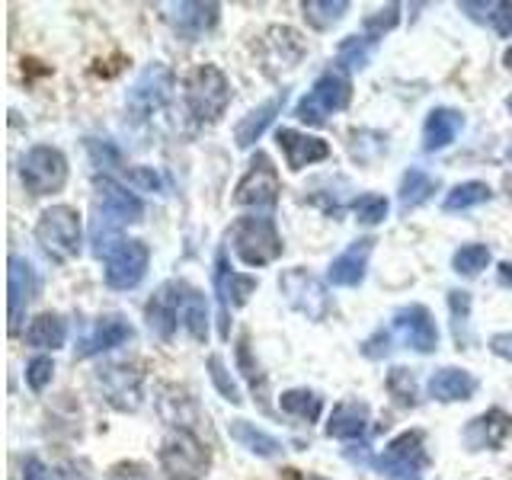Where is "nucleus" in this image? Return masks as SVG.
<instances>
[{
    "label": "nucleus",
    "mask_w": 512,
    "mask_h": 480,
    "mask_svg": "<svg viewBox=\"0 0 512 480\" xmlns=\"http://www.w3.org/2000/svg\"><path fill=\"white\" fill-rule=\"evenodd\" d=\"M448 308H452V327H455V340H458V346H468V343H471V333H468L471 295H468V292H448Z\"/></svg>",
    "instance_id": "obj_36"
},
{
    "label": "nucleus",
    "mask_w": 512,
    "mask_h": 480,
    "mask_svg": "<svg viewBox=\"0 0 512 480\" xmlns=\"http://www.w3.org/2000/svg\"><path fill=\"white\" fill-rule=\"evenodd\" d=\"M208 375H212V381H215V388L221 391V397L224 400H231V404H240V388L234 384V378L228 375V368H224V359L221 356H212L208 359Z\"/></svg>",
    "instance_id": "obj_40"
},
{
    "label": "nucleus",
    "mask_w": 512,
    "mask_h": 480,
    "mask_svg": "<svg viewBox=\"0 0 512 480\" xmlns=\"http://www.w3.org/2000/svg\"><path fill=\"white\" fill-rule=\"evenodd\" d=\"M132 336H135V330H132V324H128L122 314H106V317L96 320V327L90 330V336H87L84 343H80L77 356L80 359L100 356V352H106V349H116V346L128 343Z\"/></svg>",
    "instance_id": "obj_21"
},
{
    "label": "nucleus",
    "mask_w": 512,
    "mask_h": 480,
    "mask_svg": "<svg viewBox=\"0 0 512 480\" xmlns=\"http://www.w3.org/2000/svg\"><path fill=\"white\" fill-rule=\"evenodd\" d=\"M279 288L285 301L292 304L295 311H301L308 320H324L330 314V295L324 282L311 276L308 269H288L279 279Z\"/></svg>",
    "instance_id": "obj_10"
},
{
    "label": "nucleus",
    "mask_w": 512,
    "mask_h": 480,
    "mask_svg": "<svg viewBox=\"0 0 512 480\" xmlns=\"http://www.w3.org/2000/svg\"><path fill=\"white\" fill-rule=\"evenodd\" d=\"M464 128V116L458 109H448V106H439L432 109L426 116V125H423V148L426 151H442L448 148Z\"/></svg>",
    "instance_id": "obj_24"
},
{
    "label": "nucleus",
    "mask_w": 512,
    "mask_h": 480,
    "mask_svg": "<svg viewBox=\"0 0 512 480\" xmlns=\"http://www.w3.org/2000/svg\"><path fill=\"white\" fill-rule=\"evenodd\" d=\"M170 90H173V74L164 64L144 68L125 96V106L132 112V119H151V112L164 109V103L170 100Z\"/></svg>",
    "instance_id": "obj_11"
},
{
    "label": "nucleus",
    "mask_w": 512,
    "mask_h": 480,
    "mask_svg": "<svg viewBox=\"0 0 512 480\" xmlns=\"http://www.w3.org/2000/svg\"><path fill=\"white\" fill-rule=\"evenodd\" d=\"M23 480H52V474H48V468L36 455H29L23 461Z\"/></svg>",
    "instance_id": "obj_47"
},
{
    "label": "nucleus",
    "mask_w": 512,
    "mask_h": 480,
    "mask_svg": "<svg viewBox=\"0 0 512 480\" xmlns=\"http://www.w3.org/2000/svg\"><path fill=\"white\" fill-rule=\"evenodd\" d=\"M276 141L285 154V164L288 170H304L317 164V160H327L330 157V144L324 138H314L308 132H298V128H279Z\"/></svg>",
    "instance_id": "obj_18"
},
{
    "label": "nucleus",
    "mask_w": 512,
    "mask_h": 480,
    "mask_svg": "<svg viewBox=\"0 0 512 480\" xmlns=\"http://www.w3.org/2000/svg\"><path fill=\"white\" fill-rule=\"evenodd\" d=\"M80 237H84V231H80L77 208L52 205V208H45V212L39 215L36 240H39V247L52 256V260H58V263L74 260V256L80 253Z\"/></svg>",
    "instance_id": "obj_5"
},
{
    "label": "nucleus",
    "mask_w": 512,
    "mask_h": 480,
    "mask_svg": "<svg viewBox=\"0 0 512 480\" xmlns=\"http://www.w3.org/2000/svg\"><path fill=\"white\" fill-rule=\"evenodd\" d=\"M506 106H509V112H512V96H509V100H506Z\"/></svg>",
    "instance_id": "obj_52"
},
{
    "label": "nucleus",
    "mask_w": 512,
    "mask_h": 480,
    "mask_svg": "<svg viewBox=\"0 0 512 480\" xmlns=\"http://www.w3.org/2000/svg\"><path fill=\"white\" fill-rule=\"evenodd\" d=\"M397 20H400V7H397V4L384 7V10H378V13L368 16L362 36H365L368 42H375V45H378V39H384V32H391V29L397 26Z\"/></svg>",
    "instance_id": "obj_39"
},
{
    "label": "nucleus",
    "mask_w": 512,
    "mask_h": 480,
    "mask_svg": "<svg viewBox=\"0 0 512 480\" xmlns=\"http://www.w3.org/2000/svg\"><path fill=\"white\" fill-rule=\"evenodd\" d=\"M20 176L32 196H52L68 183V157L52 144H36L23 154Z\"/></svg>",
    "instance_id": "obj_9"
},
{
    "label": "nucleus",
    "mask_w": 512,
    "mask_h": 480,
    "mask_svg": "<svg viewBox=\"0 0 512 480\" xmlns=\"http://www.w3.org/2000/svg\"><path fill=\"white\" fill-rule=\"evenodd\" d=\"M490 247L487 244H464L461 250H455V256H452V266H455V272L458 276H468V279H474V276H480L487 266H490Z\"/></svg>",
    "instance_id": "obj_33"
},
{
    "label": "nucleus",
    "mask_w": 512,
    "mask_h": 480,
    "mask_svg": "<svg viewBox=\"0 0 512 480\" xmlns=\"http://www.w3.org/2000/svg\"><path fill=\"white\" fill-rule=\"evenodd\" d=\"M352 212H356L359 224H365V228H375V224H381L384 218H388L391 205L384 196H378V192H365V196H359L356 205H352Z\"/></svg>",
    "instance_id": "obj_35"
},
{
    "label": "nucleus",
    "mask_w": 512,
    "mask_h": 480,
    "mask_svg": "<svg viewBox=\"0 0 512 480\" xmlns=\"http://www.w3.org/2000/svg\"><path fill=\"white\" fill-rule=\"evenodd\" d=\"M429 394L442 400V404H455V400H471L477 394V378L464 368H439L429 378Z\"/></svg>",
    "instance_id": "obj_25"
},
{
    "label": "nucleus",
    "mask_w": 512,
    "mask_h": 480,
    "mask_svg": "<svg viewBox=\"0 0 512 480\" xmlns=\"http://www.w3.org/2000/svg\"><path fill=\"white\" fill-rule=\"evenodd\" d=\"M436 189H439V180H436V176H429V173L420 170V167H410V170L404 173V180H400V205H404V212H407V208L423 205Z\"/></svg>",
    "instance_id": "obj_30"
},
{
    "label": "nucleus",
    "mask_w": 512,
    "mask_h": 480,
    "mask_svg": "<svg viewBox=\"0 0 512 480\" xmlns=\"http://www.w3.org/2000/svg\"><path fill=\"white\" fill-rule=\"evenodd\" d=\"M304 10V16H308V23L314 26V29H330V26H336L346 16V10H349V4L346 0H311V4H304L301 7Z\"/></svg>",
    "instance_id": "obj_34"
},
{
    "label": "nucleus",
    "mask_w": 512,
    "mask_h": 480,
    "mask_svg": "<svg viewBox=\"0 0 512 480\" xmlns=\"http://www.w3.org/2000/svg\"><path fill=\"white\" fill-rule=\"evenodd\" d=\"M388 391L400 407H416V378L410 368H391Z\"/></svg>",
    "instance_id": "obj_38"
},
{
    "label": "nucleus",
    "mask_w": 512,
    "mask_h": 480,
    "mask_svg": "<svg viewBox=\"0 0 512 480\" xmlns=\"http://www.w3.org/2000/svg\"><path fill=\"white\" fill-rule=\"evenodd\" d=\"M180 324L192 340H208V301L186 279H180Z\"/></svg>",
    "instance_id": "obj_27"
},
{
    "label": "nucleus",
    "mask_w": 512,
    "mask_h": 480,
    "mask_svg": "<svg viewBox=\"0 0 512 480\" xmlns=\"http://www.w3.org/2000/svg\"><path fill=\"white\" fill-rule=\"evenodd\" d=\"M52 375H55V362L48 356H36V359L26 362V384L32 391H45Z\"/></svg>",
    "instance_id": "obj_42"
},
{
    "label": "nucleus",
    "mask_w": 512,
    "mask_h": 480,
    "mask_svg": "<svg viewBox=\"0 0 512 480\" xmlns=\"http://www.w3.org/2000/svg\"><path fill=\"white\" fill-rule=\"evenodd\" d=\"M503 64H506V68H509V71H512V48H509V52H506V55H503Z\"/></svg>",
    "instance_id": "obj_49"
},
{
    "label": "nucleus",
    "mask_w": 512,
    "mask_h": 480,
    "mask_svg": "<svg viewBox=\"0 0 512 480\" xmlns=\"http://www.w3.org/2000/svg\"><path fill=\"white\" fill-rule=\"evenodd\" d=\"M368 410L365 400H343V404H336L330 420H327V436L330 439H343V442H356L365 436L368 429Z\"/></svg>",
    "instance_id": "obj_23"
},
{
    "label": "nucleus",
    "mask_w": 512,
    "mask_h": 480,
    "mask_svg": "<svg viewBox=\"0 0 512 480\" xmlns=\"http://www.w3.org/2000/svg\"><path fill=\"white\" fill-rule=\"evenodd\" d=\"M512 432V416L500 407H493L487 413L474 416V420L464 426L461 439L468 445V452H484V448H500Z\"/></svg>",
    "instance_id": "obj_16"
},
{
    "label": "nucleus",
    "mask_w": 512,
    "mask_h": 480,
    "mask_svg": "<svg viewBox=\"0 0 512 480\" xmlns=\"http://www.w3.org/2000/svg\"><path fill=\"white\" fill-rule=\"evenodd\" d=\"M215 292L221 301V336H228V320L237 308H244V304L250 301V295L256 292V279L244 276V272H234L221 253L218 269H215Z\"/></svg>",
    "instance_id": "obj_15"
},
{
    "label": "nucleus",
    "mask_w": 512,
    "mask_h": 480,
    "mask_svg": "<svg viewBox=\"0 0 512 480\" xmlns=\"http://www.w3.org/2000/svg\"><path fill=\"white\" fill-rule=\"evenodd\" d=\"M228 429H231V439H234L240 448H247V452L260 455V458H276V455L282 452V442H279L276 436H269V432L260 429L256 423L234 420Z\"/></svg>",
    "instance_id": "obj_29"
},
{
    "label": "nucleus",
    "mask_w": 512,
    "mask_h": 480,
    "mask_svg": "<svg viewBox=\"0 0 512 480\" xmlns=\"http://www.w3.org/2000/svg\"><path fill=\"white\" fill-rule=\"evenodd\" d=\"M372 468L388 477V480H423V468L429 464L426 455V442H423V432L420 429H410V432H400L397 439L388 442V448L368 461Z\"/></svg>",
    "instance_id": "obj_7"
},
{
    "label": "nucleus",
    "mask_w": 512,
    "mask_h": 480,
    "mask_svg": "<svg viewBox=\"0 0 512 480\" xmlns=\"http://www.w3.org/2000/svg\"><path fill=\"white\" fill-rule=\"evenodd\" d=\"M375 240L372 237H362L356 244H349L327 269V279L336 288H356L365 279V269H368V256H372Z\"/></svg>",
    "instance_id": "obj_20"
},
{
    "label": "nucleus",
    "mask_w": 512,
    "mask_h": 480,
    "mask_svg": "<svg viewBox=\"0 0 512 480\" xmlns=\"http://www.w3.org/2000/svg\"><path fill=\"white\" fill-rule=\"evenodd\" d=\"M490 26L496 29V36H512V4H493Z\"/></svg>",
    "instance_id": "obj_45"
},
{
    "label": "nucleus",
    "mask_w": 512,
    "mask_h": 480,
    "mask_svg": "<svg viewBox=\"0 0 512 480\" xmlns=\"http://www.w3.org/2000/svg\"><path fill=\"white\" fill-rule=\"evenodd\" d=\"M148 263L151 250L144 240H116L103 253V279L116 292H128V288H138L141 279L148 276Z\"/></svg>",
    "instance_id": "obj_8"
},
{
    "label": "nucleus",
    "mask_w": 512,
    "mask_h": 480,
    "mask_svg": "<svg viewBox=\"0 0 512 480\" xmlns=\"http://www.w3.org/2000/svg\"><path fill=\"white\" fill-rule=\"evenodd\" d=\"M7 292H10V336L23 330V317L32 298L39 295V276L32 269L29 260L23 256H10V269H7Z\"/></svg>",
    "instance_id": "obj_13"
},
{
    "label": "nucleus",
    "mask_w": 512,
    "mask_h": 480,
    "mask_svg": "<svg viewBox=\"0 0 512 480\" xmlns=\"http://www.w3.org/2000/svg\"><path fill=\"white\" fill-rule=\"evenodd\" d=\"M490 186L487 183H480V180H468V183H458V186H452V192L445 196V202H442V208L445 212H468V208H474V205H484V202H490Z\"/></svg>",
    "instance_id": "obj_31"
},
{
    "label": "nucleus",
    "mask_w": 512,
    "mask_h": 480,
    "mask_svg": "<svg viewBox=\"0 0 512 480\" xmlns=\"http://www.w3.org/2000/svg\"><path fill=\"white\" fill-rule=\"evenodd\" d=\"M183 100L196 122H218L231 103V80L215 64H199L183 80Z\"/></svg>",
    "instance_id": "obj_2"
},
{
    "label": "nucleus",
    "mask_w": 512,
    "mask_h": 480,
    "mask_svg": "<svg viewBox=\"0 0 512 480\" xmlns=\"http://www.w3.org/2000/svg\"><path fill=\"white\" fill-rule=\"evenodd\" d=\"M167 10H170L167 20H170L173 32L189 42L202 39L205 32L218 23V4H173Z\"/></svg>",
    "instance_id": "obj_22"
},
{
    "label": "nucleus",
    "mask_w": 512,
    "mask_h": 480,
    "mask_svg": "<svg viewBox=\"0 0 512 480\" xmlns=\"http://www.w3.org/2000/svg\"><path fill=\"white\" fill-rule=\"evenodd\" d=\"M26 343L32 349H61L68 343V324L61 314L45 311L39 317H32V324L26 327Z\"/></svg>",
    "instance_id": "obj_28"
},
{
    "label": "nucleus",
    "mask_w": 512,
    "mask_h": 480,
    "mask_svg": "<svg viewBox=\"0 0 512 480\" xmlns=\"http://www.w3.org/2000/svg\"><path fill=\"white\" fill-rule=\"evenodd\" d=\"M490 352L506 362H512V333H493L490 336Z\"/></svg>",
    "instance_id": "obj_46"
},
{
    "label": "nucleus",
    "mask_w": 512,
    "mask_h": 480,
    "mask_svg": "<svg viewBox=\"0 0 512 480\" xmlns=\"http://www.w3.org/2000/svg\"><path fill=\"white\" fill-rule=\"evenodd\" d=\"M394 333L416 352H436L439 349V327L432 320L429 308L423 304H407L394 314Z\"/></svg>",
    "instance_id": "obj_14"
},
{
    "label": "nucleus",
    "mask_w": 512,
    "mask_h": 480,
    "mask_svg": "<svg viewBox=\"0 0 512 480\" xmlns=\"http://www.w3.org/2000/svg\"><path fill=\"white\" fill-rule=\"evenodd\" d=\"M141 372L128 365H109L100 372V384L106 391V400L119 410H138L141 407Z\"/></svg>",
    "instance_id": "obj_19"
},
{
    "label": "nucleus",
    "mask_w": 512,
    "mask_h": 480,
    "mask_svg": "<svg viewBox=\"0 0 512 480\" xmlns=\"http://www.w3.org/2000/svg\"><path fill=\"white\" fill-rule=\"evenodd\" d=\"M279 407H282L285 413L298 416V420L314 423L317 416H320V410H324V400H320V397H317L314 391H308V388H292V391H285V394L279 397Z\"/></svg>",
    "instance_id": "obj_32"
},
{
    "label": "nucleus",
    "mask_w": 512,
    "mask_h": 480,
    "mask_svg": "<svg viewBox=\"0 0 512 480\" xmlns=\"http://www.w3.org/2000/svg\"><path fill=\"white\" fill-rule=\"evenodd\" d=\"M500 282L512 288V263H500Z\"/></svg>",
    "instance_id": "obj_48"
},
{
    "label": "nucleus",
    "mask_w": 512,
    "mask_h": 480,
    "mask_svg": "<svg viewBox=\"0 0 512 480\" xmlns=\"http://www.w3.org/2000/svg\"><path fill=\"white\" fill-rule=\"evenodd\" d=\"M144 215V202L135 196V192H128L125 186L112 183V180H100L96 183V205H93V250L96 256H103L116 240L122 228L128 224L141 221Z\"/></svg>",
    "instance_id": "obj_1"
},
{
    "label": "nucleus",
    "mask_w": 512,
    "mask_h": 480,
    "mask_svg": "<svg viewBox=\"0 0 512 480\" xmlns=\"http://www.w3.org/2000/svg\"><path fill=\"white\" fill-rule=\"evenodd\" d=\"M125 180L138 192H160V189H164V183H160V173L154 167H132L125 173Z\"/></svg>",
    "instance_id": "obj_43"
},
{
    "label": "nucleus",
    "mask_w": 512,
    "mask_h": 480,
    "mask_svg": "<svg viewBox=\"0 0 512 480\" xmlns=\"http://www.w3.org/2000/svg\"><path fill=\"white\" fill-rule=\"evenodd\" d=\"M285 106V90L279 96H272V100H266L263 106H256L253 112H247L244 119L237 122L234 128V141H237V148H253L256 141L263 138V132L272 125V119L279 116Z\"/></svg>",
    "instance_id": "obj_26"
},
{
    "label": "nucleus",
    "mask_w": 512,
    "mask_h": 480,
    "mask_svg": "<svg viewBox=\"0 0 512 480\" xmlns=\"http://www.w3.org/2000/svg\"><path fill=\"white\" fill-rule=\"evenodd\" d=\"M106 480H157L154 471L141 461H122L116 468H109Z\"/></svg>",
    "instance_id": "obj_44"
},
{
    "label": "nucleus",
    "mask_w": 512,
    "mask_h": 480,
    "mask_svg": "<svg viewBox=\"0 0 512 480\" xmlns=\"http://www.w3.org/2000/svg\"><path fill=\"white\" fill-rule=\"evenodd\" d=\"M231 247L237 253V260L244 266H269L282 256V234L276 228V221L266 215H247L237 218L231 228Z\"/></svg>",
    "instance_id": "obj_3"
},
{
    "label": "nucleus",
    "mask_w": 512,
    "mask_h": 480,
    "mask_svg": "<svg viewBox=\"0 0 512 480\" xmlns=\"http://www.w3.org/2000/svg\"><path fill=\"white\" fill-rule=\"evenodd\" d=\"M506 157H509V160H512V144H509V148H506Z\"/></svg>",
    "instance_id": "obj_51"
},
{
    "label": "nucleus",
    "mask_w": 512,
    "mask_h": 480,
    "mask_svg": "<svg viewBox=\"0 0 512 480\" xmlns=\"http://www.w3.org/2000/svg\"><path fill=\"white\" fill-rule=\"evenodd\" d=\"M372 48H375V42H368L365 36H349L340 45V64L349 71H362L368 58H372Z\"/></svg>",
    "instance_id": "obj_37"
},
{
    "label": "nucleus",
    "mask_w": 512,
    "mask_h": 480,
    "mask_svg": "<svg viewBox=\"0 0 512 480\" xmlns=\"http://www.w3.org/2000/svg\"><path fill=\"white\" fill-rule=\"evenodd\" d=\"M352 100V84L343 68H327L314 80V87L298 100L295 116L308 125H324L333 112L346 109Z\"/></svg>",
    "instance_id": "obj_4"
},
{
    "label": "nucleus",
    "mask_w": 512,
    "mask_h": 480,
    "mask_svg": "<svg viewBox=\"0 0 512 480\" xmlns=\"http://www.w3.org/2000/svg\"><path fill=\"white\" fill-rule=\"evenodd\" d=\"M301 480H327V477H317V474H308V477H301Z\"/></svg>",
    "instance_id": "obj_50"
},
{
    "label": "nucleus",
    "mask_w": 512,
    "mask_h": 480,
    "mask_svg": "<svg viewBox=\"0 0 512 480\" xmlns=\"http://www.w3.org/2000/svg\"><path fill=\"white\" fill-rule=\"evenodd\" d=\"M282 192L279 173L272 167V160L260 151L250 160V170L244 173V180L234 189V202L247 208H272Z\"/></svg>",
    "instance_id": "obj_12"
},
{
    "label": "nucleus",
    "mask_w": 512,
    "mask_h": 480,
    "mask_svg": "<svg viewBox=\"0 0 512 480\" xmlns=\"http://www.w3.org/2000/svg\"><path fill=\"white\" fill-rule=\"evenodd\" d=\"M160 471L167 480H202L208 474V448L189 429H173L160 445Z\"/></svg>",
    "instance_id": "obj_6"
},
{
    "label": "nucleus",
    "mask_w": 512,
    "mask_h": 480,
    "mask_svg": "<svg viewBox=\"0 0 512 480\" xmlns=\"http://www.w3.org/2000/svg\"><path fill=\"white\" fill-rule=\"evenodd\" d=\"M148 327L160 336V340H173V333L180 330V279L164 282L157 288V295L144 308Z\"/></svg>",
    "instance_id": "obj_17"
},
{
    "label": "nucleus",
    "mask_w": 512,
    "mask_h": 480,
    "mask_svg": "<svg viewBox=\"0 0 512 480\" xmlns=\"http://www.w3.org/2000/svg\"><path fill=\"white\" fill-rule=\"evenodd\" d=\"M237 365H240V372H244V378L250 381L253 394H260V404L266 407V378L260 375V368L253 365L250 349H247V340H240V346H237Z\"/></svg>",
    "instance_id": "obj_41"
}]
</instances>
